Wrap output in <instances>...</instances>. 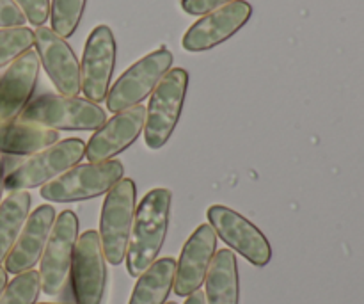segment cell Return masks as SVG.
Instances as JSON below:
<instances>
[{"instance_id": "15", "label": "cell", "mask_w": 364, "mask_h": 304, "mask_svg": "<svg viewBox=\"0 0 364 304\" xmlns=\"http://www.w3.org/2000/svg\"><path fill=\"white\" fill-rule=\"evenodd\" d=\"M217 251V235L210 224H201L188 237L176 262L174 294L188 298L203 287Z\"/></svg>"}, {"instance_id": "21", "label": "cell", "mask_w": 364, "mask_h": 304, "mask_svg": "<svg viewBox=\"0 0 364 304\" xmlns=\"http://www.w3.org/2000/svg\"><path fill=\"white\" fill-rule=\"evenodd\" d=\"M31 203L32 198L27 191L9 192L0 203V263L6 262L7 255L16 244L28 217Z\"/></svg>"}, {"instance_id": "12", "label": "cell", "mask_w": 364, "mask_h": 304, "mask_svg": "<svg viewBox=\"0 0 364 304\" xmlns=\"http://www.w3.org/2000/svg\"><path fill=\"white\" fill-rule=\"evenodd\" d=\"M251 14V4L245 0H233L205 14L194 25H191L181 39V46L187 52H205V50L215 48L217 45L237 34L247 23Z\"/></svg>"}, {"instance_id": "10", "label": "cell", "mask_w": 364, "mask_h": 304, "mask_svg": "<svg viewBox=\"0 0 364 304\" xmlns=\"http://www.w3.org/2000/svg\"><path fill=\"white\" fill-rule=\"evenodd\" d=\"M210 226L217 237L223 239L231 249L244 256L256 267H265L272 260V248L258 226L245 219L242 214L223 205L210 206L206 212Z\"/></svg>"}, {"instance_id": "27", "label": "cell", "mask_w": 364, "mask_h": 304, "mask_svg": "<svg viewBox=\"0 0 364 304\" xmlns=\"http://www.w3.org/2000/svg\"><path fill=\"white\" fill-rule=\"evenodd\" d=\"M230 2H233V0H180V6L187 14L205 16V14L212 13V11L219 9Z\"/></svg>"}, {"instance_id": "30", "label": "cell", "mask_w": 364, "mask_h": 304, "mask_svg": "<svg viewBox=\"0 0 364 304\" xmlns=\"http://www.w3.org/2000/svg\"><path fill=\"white\" fill-rule=\"evenodd\" d=\"M6 285H7V271L0 266V295H2Z\"/></svg>"}, {"instance_id": "7", "label": "cell", "mask_w": 364, "mask_h": 304, "mask_svg": "<svg viewBox=\"0 0 364 304\" xmlns=\"http://www.w3.org/2000/svg\"><path fill=\"white\" fill-rule=\"evenodd\" d=\"M171 64H173V53L166 46L139 59L109 89L105 98L107 109L117 114L139 105L146 96L151 95L164 75L171 70Z\"/></svg>"}, {"instance_id": "19", "label": "cell", "mask_w": 364, "mask_h": 304, "mask_svg": "<svg viewBox=\"0 0 364 304\" xmlns=\"http://www.w3.org/2000/svg\"><path fill=\"white\" fill-rule=\"evenodd\" d=\"M59 141V134L48 128L34 127V125L0 123V153L4 155H34Z\"/></svg>"}, {"instance_id": "17", "label": "cell", "mask_w": 364, "mask_h": 304, "mask_svg": "<svg viewBox=\"0 0 364 304\" xmlns=\"http://www.w3.org/2000/svg\"><path fill=\"white\" fill-rule=\"evenodd\" d=\"M57 212L52 205H41L28 214L25 226L18 237L16 244L6 258V271L11 274H21L31 271L41 260L46 248Z\"/></svg>"}, {"instance_id": "22", "label": "cell", "mask_w": 364, "mask_h": 304, "mask_svg": "<svg viewBox=\"0 0 364 304\" xmlns=\"http://www.w3.org/2000/svg\"><path fill=\"white\" fill-rule=\"evenodd\" d=\"M85 9V0H52L50 2V21L52 31L60 38H70L78 28L82 14Z\"/></svg>"}, {"instance_id": "25", "label": "cell", "mask_w": 364, "mask_h": 304, "mask_svg": "<svg viewBox=\"0 0 364 304\" xmlns=\"http://www.w3.org/2000/svg\"><path fill=\"white\" fill-rule=\"evenodd\" d=\"M14 4L36 28L43 27L50 18V0H14Z\"/></svg>"}, {"instance_id": "9", "label": "cell", "mask_w": 364, "mask_h": 304, "mask_svg": "<svg viewBox=\"0 0 364 304\" xmlns=\"http://www.w3.org/2000/svg\"><path fill=\"white\" fill-rule=\"evenodd\" d=\"M100 235L87 230L77 239L71 258V288L77 304H102L107 285V266Z\"/></svg>"}, {"instance_id": "20", "label": "cell", "mask_w": 364, "mask_h": 304, "mask_svg": "<svg viewBox=\"0 0 364 304\" xmlns=\"http://www.w3.org/2000/svg\"><path fill=\"white\" fill-rule=\"evenodd\" d=\"M176 260L166 256L153 262L151 267L139 276L128 304H166L174 287Z\"/></svg>"}, {"instance_id": "1", "label": "cell", "mask_w": 364, "mask_h": 304, "mask_svg": "<svg viewBox=\"0 0 364 304\" xmlns=\"http://www.w3.org/2000/svg\"><path fill=\"white\" fill-rule=\"evenodd\" d=\"M169 189H153L141 199L135 209L134 224L127 248V271L132 278H139L159 256L167 237L171 214Z\"/></svg>"}, {"instance_id": "28", "label": "cell", "mask_w": 364, "mask_h": 304, "mask_svg": "<svg viewBox=\"0 0 364 304\" xmlns=\"http://www.w3.org/2000/svg\"><path fill=\"white\" fill-rule=\"evenodd\" d=\"M185 304H206V298L201 290H198V292H194V294L188 295Z\"/></svg>"}, {"instance_id": "23", "label": "cell", "mask_w": 364, "mask_h": 304, "mask_svg": "<svg viewBox=\"0 0 364 304\" xmlns=\"http://www.w3.org/2000/svg\"><path fill=\"white\" fill-rule=\"evenodd\" d=\"M41 290V280L38 271H25L18 274L9 285H6L0 304H36Z\"/></svg>"}, {"instance_id": "4", "label": "cell", "mask_w": 364, "mask_h": 304, "mask_svg": "<svg viewBox=\"0 0 364 304\" xmlns=\"http://www.w3.org/2000/svg\"><path fill=\"white\" fill-rule=\"evenodd\" d=\"M84 155L85 145L82 139L71 137L57 141L55 145L28 155L18 166H14L4 178V189L9 192L28 191L48 184L70 167L80 164Z\"/></svg>"}, {"instance_id": "29", "label": "cell", "mask_w": 364, "mask_h": 304, "mask_svg": "<svg viewBox=\"0 0 364 304\" xmlns=\"http://www.w3.org/2000/svg\"><path fill=\"white\" fill-rule=\"evenodd\" d=\"M7 171L6 167H4V159L2 155H0V203H2V192H4V178H6Z\"/></svg>"}, {"instance_id": "13", "label": "cell", "mask_w": 364, "mask_h": 304, "mask_svg": "<svg viewBox=\"0 0 364 304\" xmlns=\"http://www.w3.org/2000/svg\"><path fill=\"white\" fill-rule=\"evenodd\" d=\"M34 45L39 63L43 64L59 95H80V64L66 39L43 25L34 31Z\"/></svg>"}, {"instance_id": "26", "label": "cell", "mask_w": 364, "mask_h": 304, "mask_svg": "<svg viewBox=\"0 0 364 304\" xmlns=\"http://www.w3.org/2000/svg\"><path fill=\"white\" fill-rule=\"evenodd\" d=\"M25 14L14 0H0V28L9 27H25Z\"/></svg>"}, {"instance_id": "2", "label": "cell", "mask_w": 364, "mask_h": 304, "mask_svg": "<svg viewBox=\"0 0 364 304\" xmlns=\"http://www.w3.org/2000/svg\"><path fill=\"white\" fill-rule=\"evenodd\" d=\"M14 121L48 130H98L107 121V114L80 96L41 95L31 100Z\"/></svg>"}, {"instance_id": "6", "label": "cell", "mask_w": 364, "mask_h": 304, "mask_svg": "<svg viewBox=\"0 0 364 304\" xmlns=\"http://www.w3.org/2000/svg\"><path fill=\"white\" fill-rule=\"evenodd\" d=\"M137 189L132 178H121L109 192L100 217V242L110 266H121L127 256L128 239L135 216Z\"/></svg>"}, {"instance_id": "8", "label": "cell", "mask_w": 364, "mask_h": 304, "mask_svg": "<svg viewBox=\"0 0 364 304\" xmlns=\"http://www.w3.org/2000/svg\"><path fill=\"white\" fill-rule=\"evenodd\" d=\"M78 239V219L73 210H63L55 217L52 234L41 256L39 280L46 295H59L66 288L71 258Z\"/></svg>"}, {"instance_id": "3", "label": "cell", "mask_w": 364, "mask_h": 304, "mask_svg": "<svg viewBox=\"0 0 364 304\" xmlns=\"http://www.w3.org/2000/svg\"><path fill=\"white\" fill-rule=\"evenodd\" d=\"M123 177L124 166L119 160L77 164L43 185L41 196L53 203L85 201L107 194Z\"/></svg>"}, {"instance_id": "5", "label": "cell", "mask_w": 364, "mask_h": 304, "mask_svg": "<svg viewBox=\"0 0 364 304\" xmlns=\"http://www.w3.org/2000/svg\"><path fill=\"white\" fill-rule=\"evenodd\" d=\"M188 88V73L183 68H173L162 77L153 89L151 98L146 107L144 141L148 148L159 150L173 135Z\"/></svg>"}, {"instance_id": "16", "label": "cell", "mask_w": 364, "mask_h": 304, "mask_svg": "<svg viewBox=\"0 0 364 304\" xmlns=\"http://www.w3.org/2000/svg\"><path fill=\"white\" fill-rule=\"evenodd\" d=\"M39 75V57L36 50L21 53L0 77V123L14 121L28 105Z\"/></svg>"}, {"instance_id": "32", "label": "cell", "mask_w": 364, "mask_h": 304, "mask_svg": "<svg viewBox=\"0 0 364 304\" xmlns=\"http://www.w3.org/2000/svg\"><path fill=\"white\" fill-rule=\"evenodd\" d=\"M167 304H178V303H167Z\"/></svg>"}, {"instance_id": "11", "label": "cell", "mask_w": 364, "mask_h": 304, "mask_svg": "<svg viewBox=\"0 0 364 304\" xmlns=\"http://www.w3.org/2000/svg\"><path fill=\"white\" fill-rule=\"evenodd\" d=\"M116 66V39L107 25H98L89 34L80 66V89L85 100L100 105L105 102Z\"/></svg>"}, {"instance_id": "31", "label": "cell", "mask_w": 364, "mask_h": 304, "mask_svg": "<svg viewBox=\"0 0 364 304\" xmlns=\"http://www.w3.org/2000/svg\"><path fill=\"white\" fill-rule=\"evenodd\" d=\"M39 304H52V303H39Z\"/></svg>"}, {"instance_id": "18", "label": "cell", "mask_w": 364, "mask_h": 304, "mask_svg": "<svg viewBox=\"0 0 364 304\" xmlns=\"http://www.w3.org/2000/svg\"><path fill=\"white\" fill-rule=\"evenodd\" d=\"M205 285L206 304H238L240 301L237 256L231 249H220L215 253Z\"/></svg>"}, {"instance_id": "14", "label": "cell", "mask_w": 364, "mask_h": 304, "mask_svg": "<svg viewBox=\"0 0 364 304\" xmlns=\"http://www.w3.org/2000/svg\"><path fill=\"white\" fill-rule=\"evenodd\" d=\"M146 107L135 105L121 110L116 116L102 125L85 145V155L89 162H105L112 160L117 153L124 152L134 145L141 132H144Z\"/></svg>"}, {"instance_id": "24", "label": "cell", "mask_w": 364, "mask_h": 304, "mask_svg": "<svg viewBox=\"0 0 364 304\" xmlns=\"http://www.w3.org/2000/svg\"><path fill=\"white\" fill-rule=\"evenodd\" d=\"M34 46V31L27 27L0 28V68L16 61Z\"/></svg>"}]
</instances>
